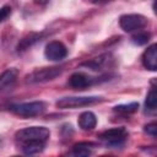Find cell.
Wrapping results in <instances>:
<instances>
[{
    "label": "cell",
    "mask_w": 157,
    "mask_h": 157,
    "mask_svg": "<svg viewBox=\"0 0 157 157\" xmlns=\"http://www.w3.org/2000/svg\"><path fill=\"white\" fill-rule=\"evenodd\" d=\"M10 110L20 117L23 118H31L40 115L47 109V103L43 101H34V102H26V103H18L12 104L9 107Z\"/></svg>",
    "instance_id": "cell-1"
},
{
    "label": "cell",
    "mask_w": 157,
    "mask_h": 157,
    "mask_svg": "<svg viewBox=\"0 0 157 157\" xmlns=\"http://www.w3.org/2000/svg\"><path fill=\"white\" fill-rule=\"evenodd\" d=\"M49 135H50V131L45 126H29V128H25V129L18 130L15 134V137L20 144L27 142V141H44V142H47V140L49 139Z\"/></svg>",
    "instance_id": "cell-2"
},
{
    "label": "cell",
    "mask_w": 157,
    "mask_h": 157,
    "mask_svg": "<svg viewBox=\"0 0 157 157\" xmlns=\"http://www.w3.org/2000/svg\"><path fill=\"white\" fill-rule=\"evenodd\" d=\"M103 98L98 96H87V97H63L56 101V107L60 109H74L85 105H91L98 102H102Z\"/></svg>",
    "instance_id": "cell-3"
},
{
    "label": "cell",
    "mask_w": 157,
    "mask_h": 157,
    "mask_svg": "<svg viewBox=\"0 0 157 157\" xmlns=\"http://www.w3.org/2000/svg\"><path fill=\"white\" fill-rule=\"evenodd\" d=\"M63 69L58 66H50V67H40L36 69L31 74L26 76V82L27 83H39V82H47L52 81L55 77H58L61 74Z\"/></svg>",
    "instance_id": "cell-4"
},
{
    "label": "cell",
    "mask_w": 157,
    "mask_h": 157,
    "mask_svg": "<svg viewBox=\"0 0 157 157\" xmlns=\"http://www.w3.org/2000/svg\"><path fill=\"white\" fill-rule=\"evenodd\" d=\"M148 21L145 16L140 13H126L120 16L119 25L123 31L125 32H134V31H141L147 26Z\"/></svg>",
    "instance_id": "cell-5"
},
{
    "label": "cell",
    "mask_w": 157,
    "mask_h": 157,
    "mask_svg": "<svg viewBox=\"0 0 157 157\" xmlns=\"http://www.w3.org/2000/svg\"><path fill=\"white\" fill-rule=\"evenodd\" d=\"M44 55L52 61H60L67 55V49L61 42L53 40L45 45Z\"/></svg>",
    "instance_id": "cell-6"
},
{
    "label": "cell",
    "mask_w": 157,
    "mask_h": 157,
    "mask_svg": "<svg viewBox=\"0 0 157 157\" xmlns=\"http://www.w3.org/2000/svg\"><path fill=\"white\" fill-rule=\"evenodd\" d=\"M98 137L103 141H107L109 145H119L125 140L126 130L124 128H113L101 132Z\"/></svg>",
    "instance_id": "cell-7"
},
{
    "label": "cell",
    "mask_w": 157,
    "mask_h": 157,
    "mask_svg": "<svg viewBox=\"0 0 157 157\" xmlns=\"http://www.w3.org/2000/svg\"><path fill=\"white\" fill-rule=\"evenodd\" d=\"M94 82V80L86 75V74H82V72H75L70 76L67 83L70 87L75 88V90H85L87 87H90L92 83Z\"/></svg>",
    "instance_id": "cell-8"
},
{
    "label": "cell",
    "mask_w": 157,
    "mask_h": 157,
    "mask_svg": "<svg viewBox=\"0 0 157 157\" xmlns=\"http://www.w3.org/2000/svg\"><path fill=\"white\" fill-rule=\"evenodd\" d=\"M93 146L94 145L92 142H86V141L75 144L69 152L64 153L60 157H88L92 153Z\"/></svg>",
    "instance_id": "cell-9"
},
{
    "label": "cell",
    "mask_w": 157,
    "mask_h": 157,
    "mask_svg": "<svg viewBox=\"0 0 157 157\" xmlns=\"http://www.w3.org/2000/svg\"><path fill=\"white\" fill-rule=\"evenodd\" d=\"M142 64L147 70H157V45L151 44L142 54Z\"/></svg>",
    "instance_id": "cell-10"
},
{
    "label": "cell",
    "mask_w": 157,
    "mask_h": 157,
    "mask_svg": "<svg viewBox=\"0 0 157 157\" xmlns=\"http://www.w3.org/2000/svg\"><path fill=\"white\" fill-rule=\"evenodd\" d=\"M18 76V71L17 69H9L6 71H4L0 75V91H4L9 87H11Z\"/></svg>",
    "instance_id": "cell-11"
},
{
    "label": "cell",
    "mask_w": 157,
    "mask_h": 157,
    "mask_svg": "<svg viewBox=\"0 0 157 157\" xmlns=\"http://www.w3.org/2000/svg\"><path fill=\"white\" fill-rule=\"evenodd\" d=\"M97 125V118L92 112H83L78 117V126L82 130H92Z\"/></svg>",
    "instance_id": "cell-12"
},
{
    "label": "cell",
    "mask_w": 157,
    "mask_h": 157,
    "mask_svg": "<svg viewBox=\"0 0 157 157\" xmlns=\"http://www.w3.org/2000/svg\"><path fill=\"white\" fill-rule=\"evenodd\" d=\"M40 37H42V34H40V33H36V32H32V33L27 34L26 37H23V38L20 40V43H18L17 47H16V50H17L18 53L27 50L31 45H33L36 42H38V40L40 39Z\"/></svg>",
    "instance_id": "cell-13"
},
{
    "label": "cell",
    "mask_w": 157,
    "mask_h": 157,
    "mask_svg": "<svg viewBox=\"0 0 157 157\" xmlns=\"http://www.w3.org/2000/svg\"><path fill=\"white\" fill-rule=\"evenodd\" d=\"M45 142L44 141H27L21 144V148L26 155H36L44 150Z\"/></svg>",
    "instance_id": "cell-14"
},
{
    "label": "cell",
    "mask_w": 157,
    "mask_h": 157,
    "mask_svg": "<svg viewBox=\"0 0 157 157\" xmlns=\"http://www.w3.org/2000/svg\"><path fill=\"white\" fill-rule=\"evenodd\" d=\"M139 109V103L132 102L129 104H120V105H115L113 108V110L115 113H120V114H132Z\"/></svg>",
    "instance_id": "cell-15"
},
{
    "label": "cell",
    "mask_w": 157,
    "mask_h": 157,
    "mask_svg": "<svg viewBox=\"0 0 157 157\" xmlns=\"http://www.w3.org/2000/svg\"><path fill=\"white\" fill-rule=\"evenodd\" d=\"M150 38H151V34L148 32H146V31H139L137 33H135L132 36L131 40L135 44H137V45H144V44H146L150 40Z\"/></svg>",
    "instance_id": "cell-16"
},
{
    "label": "cell",
    "mask_w": 157,
    "mask_h": 157,
    "mask_svg": "<svg viewBox=\"0 0 157 157\" xmlns=\"http://www.w3.org/2000/svg\"><path fill=\"white\" fill-rule=\"evenodd\" d=\"M156 103H157L156 90H155V88H151V90H150V92L147 93V96H146V101H145L146 109L155 110V109H156Z\"/></svg>",
    "instance_id": "cell-17"
},
{
    "label": "cell",
    "mask_w": 157,
    "mask_h": 157,
    "mask_svg": "<svg viewBox=\"0 0 157 157\" xmlns=\"http://www.w3.org/2000/svg\"><path fill=\"white\" fill-rule=\"evenodd\" d=\"M144 130H145V132H146L147 135H151L152 137H156V136H157V124H156L155 121H152V123L145 125Z\"/></svg>",
    "instance_id": "cell-18"
},
{
    "label": "cell",
    "mask_w": 157,
    "mask_h": 157,
    "mask_svg": "<svg viewBox=\"0 0 157 157\" xmlns=\"http://www.w3.org/2000/svg\"><path fill=\"white\" fill-rule=\"evenodd\" d=\"M10 13H11V7H10V6L5 5V6L0 7V23H1L2 21H5V20L10 16Z\"/></svg>",
    "instance_id": "cell-19"
},
{
    "label": "cell",
    "mask_w": 157,
    "mask_h": 157,
    "mask_svg": "<svg viewBox=\"0 0 157 157\" xmlns=\"http://www.w3.org/2000/svg\"><path fill=\"white\" fill-rule=\"evenodd\" d=\"M98 157H114V156H107V155H103V156H98Z\"/></svg>",
    "instance_id": "cell-20"
},
{
    "label": "cell",
    "mask_w": 157,
    "mask_h": 157,
    "mask_svg": "<svg viewBox=\"0 0 157 157\" xmlns=\"http://www.w3.org/2000/svg\"><path fill=\"white\" fill-rule=\"evenodd\" d=\"M12 157H18V156H12Z\"/></svg>",
    "instance_id": "cell-21"
}]
</instances>
